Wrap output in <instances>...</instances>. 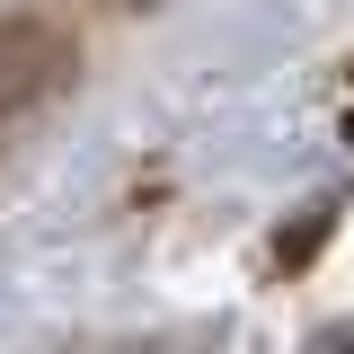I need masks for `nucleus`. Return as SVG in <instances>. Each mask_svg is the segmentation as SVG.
Segmentation results:
<instances>
[{"label": "nucleus", "mask_w": 354, "mask_h": 354, "mask_svg": "<svg viewBox=\"0 0 354 354\" xmlns=\"http://www.w3.org/2000/svg\"><path fill=\"white\" fill-rule=\"evenodd\" d=\"M71 71V36L44 27V18H0V124L27 115L44 88H62Z\"/></svg>", "instance_id": "nucleus-1"}, {"label": "nucleus", "mask_w": 354, "mask_h": 354, "mask_svg": "<svg viewBox=\"0 0 354 354\" xmlns=\"http://www.w3.org/2000/svg\"><path fill=\"white\" fill-rule=\"evenodd\" d=\"M106 9H169V0H106Z\"/></svg>", "instance_id": "nucleus-2"}]
</instances>
